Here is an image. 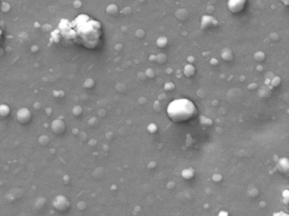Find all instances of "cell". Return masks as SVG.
Returning <instances> with one entry per match:
<instances>
[{
    "instance_id": "obj_1",
    "label": "cell",
    "mask_w": 289,
    "mask_h": 216,
    "mask_svg": "<svg viewBox=\"0 0 289 216\" xmlns=\"http://www.w3.org/2000/svg\"><path fill=\"white\" fill-rule=\"evenodd\" d=\"M167 114L173 121L181 122L194 117L197 114V109L189 99H176L169 104Z\"/></svg>"
},
{
    "instance_id": "obj_2",
    "label": "cell",
    "mask_w": 289,
    "mask_h": 216,
    "mask_svg": "<svg viewBox=\"0 0 289 216\" xmlns=\"http://www.w3.org/2000/svg\"><path fill=\"white\" fill-rule=\"evenodd\" d=\"M53 205L57 210L63 212L67 210L70 205L69 199L63 195H58L53 200Z\"/></svg>"
},
{
    "instance_id": "obj_3",
    "label": "cell",
    "mask_w": 289,
    "mask_h": 216,
    "mask_svg": "<svg viewBox=\"0 0 289 216\" xmlns=\"http://www.w3.org/2000/svg\"><path fill=\"white\" fill-rule=\"evenodd\" d=\"M246 2L247 0H229L228 8L233 13H238L244 8Z\"/></svg>"
},
{
    "instance_id": "obj_4",
    "label": "cell",
    "mask_w": 289,
    "mask_h": 216,
    "mask_svg": "<svg viewBox=\"0 0 289 216\" xmlns=\"http://www.w3.org/2000/svg\"><path fill=\"white\" fill-rule=\"evenodd\" d=\"M16 118L21 124L29 123L32 118L31 111L27 108H21L16 113Z\"/></svg>"
},
{
    "instance_id": "obj_5",
    "label": "cell",
    "mask_w": 289,
    "mask_h": 216,
    "mask_svg": "<svg viewBox=\"0 0 289 216\" xmlns=\"http://www.w3.org/2000/svg\"><path fill=\"white\" fill-rule=\"evenodd\" d=\"M51 127L54 133L57 135H61L64 133L65 131V123L61 119H55L52 122Z\"/></svg>"
},
{
    "instance_id": "obj_6",
    "label": "cell",
    "mask_w": 289,
    "mask_h": 216,
    "mask_svg": "<svg viewBox=\"0 0 289 216\" xmlns=\"http://www.w3.org/2000/svg\"><path fill=\"white\" fill-rule=\"evenodd\" d=\"M10 112V107L6 105H2L0 106V115L1 116L5 117L8 116Z\"/></svg>"
},
{
    "instance_id": "obj_7",
    "label": "cell",
    "mask_w": 289,
    "mask_h": 216,
    "mask_svg": "<svg viewBox=\"0 0 289 216\" xmlns=\"http://www.w3.org/2000/svg\"><path fill=\"white\" fill-rule=\"evenodd\" d=\"M50 142V139L49 137L46 135H42L39 138V142L40 145L42 146H45L48 145V144Z\"/></svg>"
},
{
    "instance_id": "obj_8",
    "label": "cell",
    "mask_w": 289,
    "mask_h": 216,
    "mask_svg": "<svg viewBox=\"0 0 289 216\" xmlns=\"http://www.w3.org/2000/svg\"><path fill=\"white\" fill-rule=\"evenodd\" d=\"M46 203V200L44 198H40L37 199L36 202V207L37 209H41L43 208Z\"/></svg>"
},
{
    "instance_id": "obj_9",
    "label": "cell",
    "mask_w": 289,
    "mask_h": 216,
    "mask_svg": "<svg viewBox=\"0 0 289 216\" xmlns=\"http://www.w3.org/2000/svg\"><path fill=\"white\" fill-rule=\"evenodd\" d=\"M82 108L80 106H75L72 110V113L75 116H78L82 114Z\"/></svg>"
},
{
    "instance_id": "obj_10",
    "label": "cell",
    "mask_w": 289,
    "mask_h": 216,
    "mask_svg": "<svg viewBox=\"0 0 289 216\" xmlns=\"http://www.w3.org/2000/svg\"><path fill=\"white\" fill-rule=\"evenodd\" d=\"M89 125L92 127H96L98 124V121L96 118H90L88 121Z\"/></svg>"
},
{
    "instance_id": "obj_11",
    "label": "cell",
    "mask_w": 289,
    "mask_h": 216,
    "mask_svg": "<svg viewBox=\"0 0 289 216\" xmlns=\"http://www.w3.org/2000/svg\"><path fill=\"white\" fill-rule=\"evenodd\" d=\"M86 203L83 201H80L77 204V207L79 210H84L86 208Z\"/></svg>"
},
{
    "instance_id": "obj_12",
    "label": "cell",
    "mask_w": 289,
    "mask_h": 216,
    "mask_svg": "<svg viewBox=\"0 0 289 216\" xmlns=\"http://www.w3.org/2000/svg\"><path fill=\"white\" fill-rule=\"evenodd\" d=\"M79 137L81 141H85L87 139L88 136L85 132H82L79 135Z\"/></svg>"
},
{
    "instance_id": "obj_13",
    "label": "cell",
    "mask_w": 289,
    "mask_h": 216,
    "mask_svg": "<svg viewBox=\"0 0 289 216\" xmlns=\"http://www.w3.org/2000/svg\"><path fill=\"white\" fill-rule=\"evenodd\" d=\"M46 114L48 115V116H50L52 115V108H46Z\"/></svg>"
},
{
    "instance_id": "obj_14",
    "label": "cell",
    "mask_w": 289,
    "mask_h": 216,
    "mask_svg": "<svg viewBox=\"0 0 289 216\" xmlns=\"http://www.w3.org/2000/svg\"><path fill=\"white\" fill-rule=\"evenodd\" d=\"M281 2L285 6H289V0H281Z\"/></svg>"
},
{
    "instance_id": "obj_15",
    "label": "cell",
    "mask_w": 289,
    "mask_h": 216,
    "mask_svg": "<svg viewBox=\"0 0 289 216\" xmlns=\"http://www.w3.org/2000/svg\"><path fill=\"white\" fill-rule=\"evenodd\" d=\"M72 133L74 135H77L79 134V129H77V128H75V129H72Z\"/></svg>"
},
{
    "instance_id": "obj_16",
    "label": "cell",
    "mask_w": 289,
    "mask_h": 216,
    "mask_svg": "<svg viewBox=\"0 0 289 216\" xmlns=\"http://www.w3.org/2000/svg\"><path fill=\"white\" fill-rule=\"evenodd\" d=\"M96 142H97V141H96V140L92 139V140H91V141H90L89 143L90 145H91V146H94V145L96 144Z\"/></svg>"
}]
</instances>
